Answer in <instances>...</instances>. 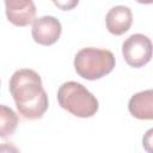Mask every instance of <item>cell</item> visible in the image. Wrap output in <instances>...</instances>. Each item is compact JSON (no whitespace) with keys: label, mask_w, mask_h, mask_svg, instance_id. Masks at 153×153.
<instances>
[{"label":"cell","mask_w":153,"mask_h":153,"mask_svg":"<svg viewBox=\"0 0 153 153\" xmlns=\"http://www.w3.org/2000/svg\"><path fill=\"white\" fill-rule=\"evenodd\" d=\"M10 92L18 112L26 120L41 118L48 110V96L37 72L29 68L16 71L10 79Z\"/></svg>","instance_id":"6da1fadb"},{"label":"cell","mask_w":153,"mask_h":153,"mask_svg":"<svg viewBox=\"0 0 153 153\" xmlns=\"http://www.w3.org/2000/svg\"><path fill=\"white\" fill-rule=\"evenodd\" d=\"M57 102L62 109L80 118L92 117L99 108L97 98L76 81H67L59 87Z\"/></svg>","instance_id":"7a4b0ae2"},{"label":"cell","mask_w":153,"mask_h":153,"mask_svg":"<svg viewBox=\"0 0 153 153\" xmlns=\"http://www.w3.org/2000/svg\"><path fill=\"white\" fill-rule=\"evenodd\" d=\"M116 60L114 54L106 49L82 48L74 57L75 72L86 80H97L112 72Z\"/></svg>","instance_id":"3957f363"},{"label":"cell","mask_w":153,"mask_h":153,"mask_svg":"<svg viewBox=\"0 0 153 153\" xmlns=\"http://www.w3.org/2000/svg\"><path fill=\"white\" fill-rule=\"evenodd\" d=\"M122 54L130 67H143L152 59V42L142 33H134L123 42Z\"/></svg>","instance_id":"277c9868"},{"label":"cell","mask_w":153,"mask_h":153,"mask_svg":"<svg viewBox=\"0 0 153 153\" xmlns=\"http://www.w3.org/2000/svg\"><path fill=\"white\" fill-rule=\"evenodd\" d=\"M61 32V23L53 16H42L36 18L31 29L33 41L41 45H53L59 41Z\"/></svg>","instance_id":"5b68a950"},{"label":"cell","mask_w":153,"mask_h":153,"mask_svg":"<svg viewBox=\"0 0 153 153\" xmlns=\"http://www.w3.org/2000/svg\"><path fill=\"white\" fill-rule=\"evenodd\" d=\"M5 12L8 22L16 26H27L33 23L36 6L31 0H6Z\"/></svg>","instance_id":"8992f818"},{"label":"cell","mask_w":153,"mask_h":153,"mask_svg":"<svg viewBox=\"0 0 153 153\" xmlns=\"http://www.w3.org/2000/svg\"><path fill=\"white\" fill-rule=\"evenodd\" d=\"M133 23L131 10L124 5H117L109 10L105 16L106 29L115 36H121L127 32Z\"/></svg>","instance_id":"52a82bcc"},{"label":"cell","mask_w":153,"mask_h":153,"mask_svg":"<svg viewBox=\"0 0 153 153\" xmlns=\"http://www.w3.org/2000/svg\"><path fill=\"white\" fill-rule=\"evenodd\" d=\"M129 112L139 120L153 118V91L146 90L131 96L128 103Z\"/></svg>","instance_id":"ba28073f"},{"label":"cell","mask_w":153,"mask_h":153,"mask_svg":"<svg viewBox=\"0 0 153 153\" xmlns=\"http://www.w3.org/2000/svg\"><path fill=\"white\" fill-rule=\"evenodd\" d=\"M18 126V115L7 105L0 104V137L12 135Z\"/></svg>","instance_id":"9c48e42d"},{"label":"cell","mask_w":153,"mask_h":153,"mask_svg":"<svg viewBox=\"0 0 153 153\" xmlns=\"http://www.w3.org/2000/svg\"><path fill=\"white\" fill-rule=\"evenodd\" d=\"M0 153H20V152L13 143L5 142V143H0Z\"/></svg>","instance_id":"30bf717a"},{"label":"cell","mask_w":153,"mask_h":153,"mask_svg":"<svg viewBox=\"0 0 153 153\" xmlns=\"http://www.w3.org/2000/svg\"><path fill=\"white\" fill-rule=\"evenodd\" d=\"M54 4L56 6H59V7H61L62 10H71L72 7H74V6L78 5V1H72L69 4H63V2H54Z\"/></svg>","instance_id":"8fae6325"},{"label":"cell","mask_w":153,"mask_h":153,"mask_svg":"<svg viewBox=\"0 0 153 153\" xmlns=\"http://www.w3.org/2000/svg\"><path fill=\"white\" fill-rule=\"evenodd\" d=\"M152 131H153L152 129H149V130L147 131V135H146V137H147V139H149V137H151V134H152ZM142 142H146V141H145V140H142ZM149 142H151V140H148V141H147V143H145V146L147 147V145H151Z\"/></svg>","instance_id":"7c38bea8"}]
</instances>
